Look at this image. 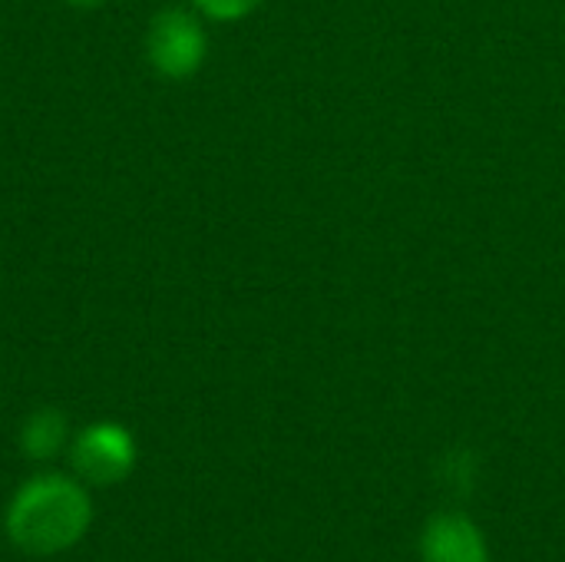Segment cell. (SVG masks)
Instances as JSON below:
<instances>
[{
  "label": "cell",
  "instance_id": "obj_1",
  "mask_svg": "<svg viewBox=\"0 0 565 562\" xmlns=\"http://www.w3.org/2000/svg\"><path fill=\"white\" fill-rule=\"evenodd\" d=\"M89 497L66 477H33L7 513V533L23 553L50 556L70 550L89 527Z\"/></svg>",
  "mask_w": 565,
  "mask_h": 562
},
{
  "label": "cell",
  "instance_id": "obj_2",
  "mask_svg": "<svg viewBox=\"0 0 565 562\" xmlns=\"http://www.w3.org/2000/svg\"><path fill=\"white\" fill-rule=\"evenodd\" d=\"M205 50H209V40L195 13L166 7L149 20L146 56L162 76L169 79L192 76L205 63Z\"/></svg>",
  "mask_w": 565,
  "mask_h": 562
},
{
  "label": "cell",
  "instance_id": "obj_3",
  "mask_svg": "<svg viewBox=\"0 0 565 562\" xmlns=\"http://www.w3.org/2000/svg\"><path fill=\"white\" fill-rule=\"evenodd\" d=\"M136 464V444L119 424H93L73 444V467L86 484L109 487L129 477Z\"/></svg>",
  "mask_w": 565,
  "mask_h": 562
},
{
  "label": "cell",
  "instance_id": "obj_4",
  "mask_svg": "<svg viewBox=\"0 0 565 562\" xmlns=\"http://www.w3.org/2000/svg\"><path fill=\"white\" fill-rule=\"evenodd\" d=\"M424 562H487V547L467 520L440 517L427 527Z\"/></svg>",
  "mask_w": 565,
  "mask_h": 562
},
{
  "label": "cell",
  "instance_id": "obj_5",
  "mask_svg": "<svg viewBox=\"0 0 565 562\" xmlns=\"http://www.w3.org/2000/svg\"><path fill=\"white\" fill-rule=\"evenodd\" d=\"M63 441H66V421L60 411H50V407L30 414V421L23 424V434H20V447L36 460L53 457L63 447Z\"/></svg>",
  "mask_w": 565,
  "mask_h": 562
},
{
  "label": "cell",
  "instance_id": "obj_6",
  "mask_svg": "<svg viewBox=\"0 0 565 562\" xmlns=\"http://www.w3.org/2000/svg\"><path fill=\"white\" fill-rule=\"evenodd\" d=\"M199 13L212 20H242L262 7V0H192Z\"/></svg>",
  "mask_w": 565,
  "mask_h": 562
},
{
  "label": "cell",
  "instance_id": "obj_7",
  "mask_svg": "<svg viewBox=\"0 0 565 562\" xmlns=\"http://www.w3.org/2000/svg\"><path fill=\"white\" fill-rule=\"evenodd\" d=\"M66 3H73V7H96L99 0H66Z\"/></svg>",
  "mask_w": 565,
  "mask_h": 562
}]
</instances>
